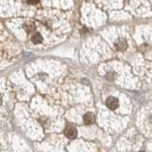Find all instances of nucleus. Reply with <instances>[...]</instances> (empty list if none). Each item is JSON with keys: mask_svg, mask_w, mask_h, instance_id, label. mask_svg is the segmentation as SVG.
<instances>
[{"mask_svg": "<svg viewBox=\"0 0 152 152\" xmlns=\"http://www.w3.org/2000/svg\"><path fill=\"white\" fill-rule=\"evenodd\" d=\"M64 134L69 139H75L76 136H77V129L73 126H66L64 130Z\"/></svg>", "mask_w": 152, "mask_h": 152, "instance_id": "obj_1", "label": "nucleus"}, {"mask_svg": "<svg viewBox=\"0 0 152 152\" xmlns=\"http://www.w3.org/2000/svg\"><path fill=\"white\" fill-rule=\"evenodd\" d=\"M106 104L109 109H116L119 107V101L115 97H108L106 101Z\"/></svg>", "mask_w": 152, "mask_h": 152, "instance_id": "obj_2", "label": "nucleus"}, {"mask_svg": "<svg viewBox=\"0 0 152 152\" xmlns=\"http://www.w3.org/2000/svg\"><path fill=\"white\" fill-rule=\"evenodd\" d=\"M83 121H84V123L86 124V125H92V124L94 123V121H95V117H94L93 114L90 113V112L86 113L84 115V117H83Z\"/></svg>", "mask_w": 152, "mask_h": 152, "instance_id": "obj_3", "label": "nucleus"}, {"mask_svg": "<svg viewBox=\"0 0 152 152\" xmlns=\"http://www.w3.org/2000/svg\"><path fill=\"white\" fill-rule=\"evenodd\" d=\"M127 47V44H126V41L125 39H119L116 43H115V48L118 50H125Z\"/></svg>", "mask_w": 152, "mask_h": 152, "instance_id": "obj_4", "label": "nucleus"}, {"mask_svg": "<svg viewBox=\"0 0 152 152\" xmlns=\"http://www.w3.org/2000/svg\"><path fill=\"white\" fill-rule=\"evenodd\" d=\"M31 41H32V43H34V44H40V43L43 41V37L40 33L35 32L34 34H32V36H31Z\"/></svg>", "mask_w": 152, "mask_h": 152, "instance_id": "obj_5", "label": "nucleus"}, {"mask_svg": "<svg viewBox=\"0 0 152 152\" xmlns=\"http://www.w3.org/2000/svg\"><path fill=\"white\" fill-rule=\"evenodd\" d=\"M24 28H25V31L28 32V33H31V31H33L35 30V25L33 23H26L25 25H24Z\"/></svg>", "mask_w": 152, "mask_h": 152, "instance_id": "obj_6", "label": "nucleus"}, {"mask_svg": "<svg viewBox=\"0 0 152 152\" xmlns=\"http://www.w3.org/2000/svg\"><path fill=\"white\" fill-rule=\"evenodd\" d=\"M28 4H36V3H38V2H28Z\"/></svg>", "mask_w": 152, "mask_h": 152, "instance_id": "obj_7", "label": "nucleus"}, {"mask_svg": "<svg viewBox=\"0 0 152 152\" xmlns=\"http://www.w3.org/2000/svg\"><path fill=\"white\" fill-rule=\"evenodd\" d=\"M140 152H144V151H140Z\"/></svg>", "mask_w": 152, "mask_h": 152, "instance_id": "obj_8", "label": "nucleus"}]
</instances>
